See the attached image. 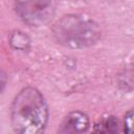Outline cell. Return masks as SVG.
<instances>
[{
    "label": "cell",
    "mask_w": 134,
    "mask_h": 134,
    "mask_svg": "<svg viewBox=\"0 0 134 134\" xmlns=\"http://www.w3.org/2000/svg\"><path fill=\"white\" fill-rule=\"evenodd\" d=\"M118 129L119 122L115 116H105L94 126V132L97 133H114L117 132Z\"/></svg>",
    "instance_id": "obj_5"
},
{
    "label": "cell",
    "mask_w": 134,
    "mask_h": 134,
    "mask_svg": "<svg viewBox=\"0 0 134 134\" xmlns=\"http://www.w3.org/2000/svg\"><path fill=\"white\" fill-rule=\"evenodd\" d=\"M57 41L70 48H83L94 44L100 37L98 25L83 15H67L53 26Z\"/></svg>",
    "instance_id": "obj_2"
},
{
    "label": "cell",
    "mask_w": 134,
    "mask_h": 134,
    "mask_svg": "<svg viewBox=\"0 0 134 134\" xmlns=\"http://www.w3.org/2000/svg\"><path fill=\"white\" fill-rule=\"evenodd\" d=\"M47 120L48 109L40 91L32 87L22 89L10 107L14 131L21 134H38L44 131Z\"/></svg>",
    "instance_id": "obj_1"
},
{
    "label": "cell",
    "mask_w": 134,
    "mask_h": 134,
    "mask_svg": "<svg viewBox=\"0 0 134 134\" xmlns=\"http://www.w3.org/2000/svg\"><path fill=\"white\" fill-rule=\"evenodd\" d=\"M89 128V118L88 116L81 111L70 112L62 121L59 129L60 133H83L86 132Z\"/></svg>",
    "instance_id": "obj_4"
},
{
    "label": "cell",
    "mask_w": 134,
    "mask_h": 134,
    "mask_svg": "<svg viewBox=\"0 0 134 134\" xmlns=\"http://www.w3.org/2000/svg\"><path fill=\"white\" fill-rule=\"evenodd\" d=\"M15 10L24 23L40 26L51 19L54 6L52 0H15Z\"/></svg>",
    "instance_id": "obj_3"
},
{
    "label": "cell",
    "mask_w": 134,
    "mask_h": 134,
    "mask_svg": "<svg viewBox=\"0 0 134 134\" xmlns=\"http://www.w3.org/2000/svg\"><path fill=\"white\" fill-rule=\"evenodd\" d=\"M124 131L127 133H134V109L130 110L125 116Z\"/></svg>",
    "instance_id": "obj_8"
},
{
    "label": "cell",
    "mask_w": 134,
    "mask_h": 134,
    "mask_svg": "<svg viewBox=\"0 0 134 134\" xmlns=\"http://www.w3.org/2000/svg\"><path fill=\"white\" fill-rule=\"evenodd\" d=\"M119 85L126 90H134V65L128 66L120 73Z\"/></svg>",
    "instance_id": "obj_6"
},
{
    "label": "cell",
    "mask_w": 134,
    "mask_h": 134,
    "mask_svg": "<svg viewBox=\"0 0 134 134\" xmlns=\"http://www.w3.org/2000/svg\"><path fill=\"white\" fill-rule=\"evenodd\" d=\"M9 43L16 49H26V47L29 44V40L23 32L16 31L10 36Z\"/></svg>",
    "instance_id": "obj_7"
}]
</instances>
